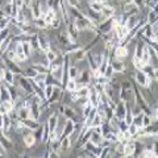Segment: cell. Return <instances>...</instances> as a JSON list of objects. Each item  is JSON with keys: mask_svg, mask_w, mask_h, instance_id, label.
<instances>
[{"mask_svg": "<svg viewBox=\"0 0 158 158\" xmlns=\"http://www.w3.org/2000/svg\"><path fill=\"white\" fill-rule=\"evenodd\" d=\"M121 13L125 16H131V15H140V8H137L135 4H124L121 7Z\"/></svg>", "mask_w": 158, "mask_h": 158, "instance_id": "cell-9", "label": "cell"}, {"mask_svg": "<svg viewBox=\"0 0 158 158\" xmlns=\"http://www.w3.org/2000/svg\"><path fill=\"white\" fill-rule=\"evenodd\" d=\"M110 65L112 66L113 71L116 74H121L127 70V63L125 61H118V59H115V58H110Z\"/></svg>", "mask_w": 158, "mask_h": 158, "instance_id": "cell-7", "label": "cell"}, {"mask_svg": "<svg viewBox=\"0 0 158 158\" xmlns=\"http://www.w3.org/2000/svg\"><path fill=\"white\" fill-rule=\"evenodd\" d=\"M133 78H135V82L137 86H140L142 88H148L152 86L153 81L146 75V74H144L141 70H135V73H133Z\"/></svg>", "mask_w": 158, "mask_h": 158, "instance_id": "cell-1", "label": "cell"}, {"mask_svg": "<svg viewBox=\"0 0 158 158\" xmlns=\"http://www.w3.org/2000/svg\"><path fill=\"white\" fill-rule=\"evenodd\" d=\"M17 112V118H20V120H25V118H29L31 117V111H29V107H21L19 108V110H16Z\"/></svg>", "mask_w": 158, "mask_h": 158, "instance_id": "cell-13", "label": "cell"}, {"mask_svg": "<svg viewBox=\"0 0 158 158\" xmlns=\"http://www.w3.org/2000/svg\"><path fill=\"white\" fill-rule=\"evenodd\" d=\"M69 3L70 7H74V8H81V0H66Z\"/></svg>", "mask_w": 158, "mask_h": 158, "instance_id": "cell-28", "label": "cell"}, {"mask_svg": "<svg viewBox=\"0 0 158 158\" xmlns=\"http://www.w3.org/2000/svg\"><path fill=\"white\" fill-rule=\"evenodd\" d=\"M23 142H24V145H25L27 149H32V148L37 144V138L34 136L33 131L27 133L25 136H23Z\"/></svg>", "mask_w": 158, "mask_h": 158, "instance_id": "cell-8", "label": "cell"}, {"mask_svg": "<svg viewBox=\"0 0 158 158\" xmlns=\"http://www.w3.org/2000/svg\"><path fill=\"white\" fill-rule=\"evenodd\" d=\"M66 32H67V36L69 40H70L71 44H78V38H79V31L77 29V27L73 24V21H70L69 24H66Z\"/></svg>", "mask_w": 158, "mask_h": 158, "instance_id": "cell-5", "label": "cell"}, {"mask_svg": "<svg viewBox=\"0 0 158 158\" xmlns=\"http://www.w3.org/2000/svg\"><path fill=\"white\" fill-rule=\"evenodd\" d=\"M24 123V125H25L28 129H31V131H34V129H37V128L40 127V123L37 120H33V118H25V120H23Z\"/></svg>", "mask_w": 158, "mask_h": 158, "instance_id": "cell-16", "label": "cell"}, {"mask_svg": "<svg viewBox=\"0 0 158 158\" xmlns=\"http://www.w3.org/2000/svg\"><path fill=\"white\" fill-rule=\"evenodd\" d=\"M112 54H113V58L115 59H118V61H125V58H128L129 56V48L125 46V45H121L118 44L113 48L112 50Z\"/></svg>", "mask_w": 158, "mask_h": 158, "instance_id": "cell-2", "label": "cell"}, {"mask_svg": "<svg viewBox=\"0 0 158 158\" xmlns=\"http://www.w3.org/2000/svg\"><path fill=\"white\" fill-rule=\"evenodd\" d=\"M100 13H102L104 17L111 19V17H113V16L116 15V9H115V7H113V6H110L108 3H103Z\"/></svg>", "mask_w": 158, "mask_h": 158, "instance_id": "cell-10", "label": "cell"}, {"mask_svg": "<svg viewBox=\"0 0 158 158\" xmlns=\"http://www.w3.org/2000/svg\"><path fill=\"white\" fill-rule=\"evenodd\" d=\"M31 2H32V0H24V3H25V6H27V7L29 6V4H31Z\"/></svg>", "mask_w": 158, "mask_h": 158, "instance_id": "cell-29", "label": "cell"}, {"mask_svg": "<svg viewBox=\"0 0 158 158\" xmlns=\"http://www.w3.org/2000/svg\"><path fill=\"white\" fill-rule=\"evenodd\" d=\"M53 91H54V86H52V85H46L45 87H44V95H45V99H46V100L52 96Z\"/></svg>", "mask_w": 158, "mask_h": 158, "instance_id": "cell-25", "label": "cell"}, {"mask_svg": "<svg viewBox=\"0 0 158 158\" xmlns=\"http://www.w3.org/2000/svg\"><path fill=\"white\" fill-rule=\"evenodd\" d=\"M57 56H58V54H57L56 52H54L53 49H49V50H46V52H45V57H46V59H48L49 65H50V63L54 61V59L57 58Z\"/></svg>", "mask_w": 158, "mask_h": 158, "instance_id": "cell-23", "label": "cell"}, {"mask_svg": "<svg viewBox=\"0 0 158 158\" xmlns=\"http://www.w3.org/2000/svg\"><path fill=\"white\" fill-rule=\"evenodd\" d=\"M133 4H135L137 8H140V11H141L142 8H145V7H146L145 0H133Z\"/></svg>", "mask_w": 158, "mask_h": 158, "instance_id": "cell-27", "label": "cell"}, {"mask_svg": "<svg viewBox=\"0 0 158 158\" xmlns=\"http://www.w3.org/2000/svg\"><path fill=\"white\" fill-rule=\"evenodd\" d=\"M136 153V141L129 140L124 142V148H123V157H133Z\"/></svg>", "mask_w": 158, "mask_h": 158, "instance_id": "cell-6", "label": "cell"}, {"mask_svg": "<svg viewBox=\"0 0 158 158\" xmlns=\"http://www.w3.org/2000/svg\"><path fill=\"white\" fill-rule=\"evenodd\" d=\"M16 86L19 88H21V90L25 92V94H33V86H32L31 81H29L28 78H25L24 75H19L17 82H16Z\"/></svg>", "mask_w": 158, "mask_h": 158, "instance_id": "cell-3", "label": "cell"}, {"mask_svg": "<svg viewBox=\"0 0 158 158\" xmlns=\"http://www.w3.org/2000/svg\"><path fill=\"white\" fill-rule=\"evenodd\" d=\"M31 66L37 71V74H49V66L40 65V63H32Z\"/></svg>", "mask_w": 158, "mask_h": 158, "instance_id": "cell-20", "label": "cell"}, {"mask_svg": "<svg viewBox=\"0 0 158 158\" xmlns=\"http://www.w3.org/2000/svg\"><path fill=\"white\" fill-rule=\"evenodd\" d=\"M145 21H146V24H153L157 21V9H152V8L149 9Z\"/></svg>", "mask_w": 158, "mask_h": 158, "instance_id": "cell-19", "label": "cell"}, {"mask_svg": "<svg viewBox=\"0 0 158 158\" xmlns=\"http://www.w3.org/2000/svg\"><path fill=\"white\" fill-rule=\"evenodd\" d=\"M63 90L67 91V92H73L77 90V79H73V78H69L67 82L65 83L63 86Z\"/></svg>", "mask_w": 158, "mask_h": 158, "instance_id": "cell-14", "label": "cell"}, {"mask_svg": "<svg viewBox=\"0 0 158 158\" xmlns=\"http://www.w3.org/2000/svg\"><path fill=\"white\" fill-rule=\"evenodd\" d=\"M128 132H129V135L133 137V136H135L136 135V133H137V131H138V128L135 125V124H133V123H131V124L129 125H128V129H127Z\"/></svg>", "mask_w": 158, "mask_h": 158, "instance_id": "cell-26", "label": "cell"}, {"mask_svg": "<svg viewBox=\"0 0 158 158\" xmlns=\"http://www.w3.org/2000/svg\"><path fill=\"white\" fill-rule=\"evenodd\" d=\"M125 113H127V104L124 102L118 100L116 103L115 108H113V117H115L116 120H124Z\"/></svg>", "mask_w": 158, "mask_h": 158, "instance_id": "cell-4", "label": "cell"}, {"mask_svg": "<svg viewBox=\"0 0 158 158\" xmlns=\"http://www.w3.org/2000/svg\"><path fill=\"white\" fill-rule=\"evenodd\" d=\"M31 37V36H29ZM21 45H23V50H24V54L28 57V59H29V57L32 56V53H33V50H32V46H31V44H29V40H23L21 41Z\"/></svg>", "mask_w": 158, "mask_h": 158, "instance_id": "cell-17", "label": "cell"}, {"mask_svg": "<svg viewBox=\"0 0 158 158\" xmlns=\"http://www.w3.org/2000/svg\"><path fill=\"white\" fill-rule=\"evenodd\" d=\"M23 75L28 78V79H32L37 75V71L34 70V69L31 66V67H27V69H23Z\"/></svg>", "mask_w": 158, "mask_h": 158, "instance_id": "cell-21", "label": "cell"}, {"mask_svg": "<svg viewBox=\"0 0 158 158\" xmlns=\"http://www.w3.org/2000/svg\"><path fill=\"white\" fill-rule=\"evenodd\" d=\"M78 69L75 65H70V67H69V70H67V77L69 78H73V79H75L77 75H78Z\"/></svg>", "mask_w": 158, "mask_h": 158, "instance_id": "cell-24", "label": "cell"}, {"mask_svg": "<svg viewBox=\"0 0 158 158\" xmlns=\"http://www.w3.org/2000/svg\"><path fill=\"white\" fill-rule=\"evenodd\" d=\"M102 6H103V3L99 2V0H91V2H88V9L95 11V12H100Z\"/></svg>", "mask_w": 158, "mask_h": 158, "instance_id": "cell-18", "label": "cell"}, {"mask_svg": "<svg viewBox=\"0 0 158 158\" xmlns=\"http://www.w3.org/2000/svg\"><path fill=\"white\" fill-rule=\"evenodd\" d=\"M7 85H16V75L11 71L8 70V69H6V75H4V81Z\"/></svg>", "mask_w": 158, "mask_h": 158, "instance_id": "cell-15", "label": "cell"}, {"mask_svg": "<svg viewBox=\"0 0 158 158\" xmlns=\"http://www.w3.org/2000/svg\"><path fill=\"white\" fill-rule=\"evenodd\" d=\"M74 132V121L70 120V118H66V123L63 125V129L61 133V137H65V136H71Z\"/></svg>", "mask_w": 158, "mask_h": 158, "instance_id": "cell-12", "label": "cell"}, {"mask_svg": "<svg viewBox=\"0 0 158 158\" xmlns=\"http://www.w3.org/2000/svg\"><path fill=\"white\" fill-rule=\"evenodd\" d=\"M29 44H31V46H32V50H40V48H38V40H37V33H34L32 34L31 37H29Z\"/></svg>", "mask_w": 158, "mask_h": 158, "instance_id": "cell-22", "label": "cell"}, {"mask_svg": "<svg viewBox=\"0 0 158 158\" xmlns=\"http://www.w3.org/2000/svg\"><path fill=\"white\" fill-rule=\"evenodd\" d=\"M73 145H74V141H73V137L71 136L61 137V153L69 152L73 148Z\"/></svg>", "mask_w": 158, "mask_h": 158, "instance_id": "cell-11", "label": "cell"}]
</instances>
